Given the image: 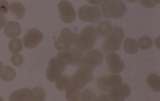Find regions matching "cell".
Masks as SVG:
<instances>
[{
    "label": "cell",
    "instance_id": "obj_1",
    "mask_svg": "<svg viewBox=\"0 0 160 101\" xmlns=\"http://www.w3.org/2000/svg\"><path fill=\"white\" fill-rule=\"evenodd\" d=\"M103 17L107 19H118L125 14L127 7L122 0H105L101 6Z\"/></svg>",
    "mask_w": 160,
    "mask_h": 101
},
{
    "label": "cell",
    "instance_id": "obj_2",
    "mask_svg": "<svg viewBox=\"0 0 160 101\" xmlns=\"http://www.w3.org/2000/svg\"><path fill=\"white\" fill-rule=\"evenodd\" d=\"M97 38L95 28L92 26H87L82 31L75 46L80 51H88L93 47Z\"/></svg>",
    "mask_w": 160,
    "mask_h": 101
},
{
    "label": "cell",
    "instance_id": "obj_3",
    "mask_svg": "<svg viewBox=\"0 0 160 101\" xmlns=\"http://www.w3.org/2000/svg\"><path fill=\"white\" fill-rule=\"evenodd\" d=\"M124 37L123 29L119 26H114L110 34L103 41L102 48L103 50L108 52L118 50L121 48Z\"/></svg>",
    "mask_w": 160,
    "mask_h": 101
},
{
    "label": "cell",
    "instance_id": "obj_4",
    "mask_svg": "<svg viewBox=\"0 0 160 101\" xmlns=\"http://www.w3.org/2000/svg\"><path fill=\"white\" fill-rule=\"evenodd\" d=\"M92 70L84 66H80L70 78L71 86L79 89L84 87L92 79Z\"/></svg>",
    "mask_w": 160,
    "mask_h": 101
},
{
    "label": "cell",
    "instance_id": "obj_5",
    "mask_svg": "<svg viewBox=\"0 0 160 101\" xmlns=\"http://www.w3.org/2000/svg\"><path fill=\"white\" fill-rule=\"evenodd\" d=\"M78 37V34L72 32L68 29L64 28L55 42V47L58 50L71 49L72 46L75 45Z\"/></svg>",
    "mask_w": 160,
    "mask_h": 101
},
{
    "label": "cell",
    "instance_id": "obj_6",
    "mask_svg": "<svg viewBox=\"0 0 160 101\" xmlns=\"http://www.w3.org/2000/svg\"><path fill=\"white\" fill-rule=\"evenodd\" d=\"M78 14L81 20L92 24L97 23L102 17L101 12L97 7L84 6L79 9Z\"/></svg>",
    "mask_w": 160,
    "mask_h": 101
},
{
    "label": "cell",
    "instance_id": "obj_7",
    "mask_svg": "<svg viewBox=\"0 0 160 101\" xmlns=\"http://www.w3.org/2000/svg\"><path fill=\"white\" fill-rule=\"evenodd\" d=\"M104 59V55L100 50L93 49L89 51L82 58L80 63V65L92 70L101 65Z\"/></svg>",
    "mask_w": 160,
    "mask_h": 101
},
{
    "label": "cell",
    "instance_id": "obj_8",
    "mask_svg": "<svg viewBox=\"0 0 160 101\" xmlns=\"http://www.w3.org/2000/svg\"><path fill=\"white\" fill-rule=\"evenodd\" d=\"M122 78L119 75L116 74L105 75L98 78L97 84L100 89L107 92L122 83Z\"/></svg>",
    "mask_w": 160,
    "mask_h": 101
},
{
    "label": "cell",
    "instance_id": "obj_9",
    "mask_svg": "<svg viewBox=\"0 0 160 101\" xmlns=\"http://www.w3.org/2000/svg\"><path fill=\"white\" fill-rule=\"evenodd\" d=\"M57 57L65 65H76L81 61L82 54L79 50L69 49L60 51L57 54Z\"/></svg>",
    "mask_w": 160,
    "mask_h": 101
},
{
    "label": "cell",
    "instance_id": "obj_10",
    "mask_svg": "<svg viewBox=\"0 0 160 101\" xmlns=\"http://www.w3.org/2000/svg\"><path fill=\"white\" fill-rule=\"evenodd\" d=\"M66 67V65L57 57L52 58L46 71L47 78L51 81L56 82L62 75Z\"/></svg>",
    "mask_w": 160,
    "mask_h": 101
},
{
    "label": "cell",
    "instance_id": "obj_11",
    "mask_svg": "<svg viewBox=\"0 0 160 101\" xmlns=\"http://www.w3.org/2000/svg\"><path fill=\"white\" fill-rule=\"evenodd\" d=\"M60 12V17L64 23H69L73 22L76 19L77 15L72 5L66 1L60 2L58 5Z\"/></svg>",
    "mask_w": 160,
    "mask_h": 101
},
{
    "label": "cell",
    "instance_id": "obj_12",
    "mask_svg": "<svg viewBox=\"0 0 160 101\" xmlns=\"http://www.w3.org/2000/svg\"><path fill=\"white\" fill-rule=\"evenodd\" d=\"M106 61L110 72L112 73H120L125 67V63L119 56L114 52L107 54L106 57Z\"/></svg>",
    "mask_w": 160,
    "mask_h": 101
},
{
    "label": "cell",
    "instance_id": "obj_13",
    "mask_svg": "<svg viewBox=\"0 0 160 101\" xmlns=\"http://www.w3.org/2000/svg\"><path fill=\"white\" fill-rule=\"evenodd\" d=\"M43 39L42 33L39 30L32 29L29 30L23 39L26 47L32 49L36 47Z\"/></svg>",
    "mask_w": 160,
    "mask_h": 101
},
{
    "label": "cell",
    "instance_id": "obj_14",
    "mask_svg": "<svg viewBox=\"0 0 160 101\" xmlns=\"http://www.w3.org/2000/svg\"><path fill=\"white\" fill-rule=\"evenodd\" d=\"M131 89L127 84L122 83L109 91V95L113 101H124L130 95Z\"/></svg>",
    "mask_w": 160,
    "mask_h": 101
},
{
    "label": "cell",
    "instance_id": "obj_15",
    "mask_svg": "<svg viewBox=\"0 0 160 101\" xmlns=\"http://www.w3.org/2000/svg\"><path fill=\"white\" fill-rule=\"evenodd\" d=\"M34 94L32 90L24 88L13 92L10 95L9 101H34Z\"/></svg>",
    "mask_w": 160,
    "mask_h": 101
},
{
    "label": "cell",
    "instance_id": "obj_16",
    "mask_svg": "<svg viewBox=\"0 0 160 101\" xmlns=\"http://www.w3.org/2000/svg\"><path fill=\"white\" fill-rule=\"evenodd\" d=\"M5 35L8 37L12 38L19 36L21 33V28L20 24L14 21H10L4 29Z\"/></svg>",
    "mask_w": 160,
    "mask_h": 101
},
{
    "label": "cell",
    "instance_id": "obj_17",
    "mask_svg": "<svg viewBox=\"0 0 160 101\" xmlns=\"http://www.w3.org/2000/svg\"><path fill=\"white\" fill-rule=\"evenodd\" d=\"M148 84L154 92L158 93L160 91V77L157 74L152 73L148 75L147 78Z\"/></svg>",
    "mask_w": 160,
    "mask_h": 101
},
{
    "label": "cell",
    "instance_id": "obj_18",
    "mask_svg": "<svg viewBox=\"0 0 160 101\" xmlns=\"http://www.w3.org/2000/svg\"><path fill=\"white\" fill-rule=\"evenodd\" d=\"M123 48L127 54L129 55L135 54L138 51V43L136 40L133 38H126L124 41Z\"/></svg>",
    "mask_w": 160,
    "mask_h": 101
},
{
    "label": "cell",
    "instance_id": "obj_19",
    "mask_svg": "<svg viewBox=\"0 0 160 101\" xmlns=\"http://www.w3.org/2000/svg\"><path fill=\"white\" fill-rule=\"evenodd\" d=\"M10 12L15 16L16 19H20L24 16L26 10L22 4L19 2H14L11 5Z\"/></svg>",
    "mask_w": 160,
    "mask_h": 101
},
{
    "label": "cell",
    "instance_id": "obj_20",
    "mask_svg": "<svg viewBox=\"0 0 160 101\" xmlns=\"http://www.w3.org/2000/svg\"><path fill=\"white\" fill-rule=\"evenodd\" d=\"M99 35L105 37L109 35L112 29L111 23L108 21H103L98 24L97 27Z\"/></svg>",
    "mask_w": 160,
    "mask_h": 101
},
{
    "label": "cell",
    "instance_id": "obj_21",
    "mask_svg": "<svg viewBox=\"0 0 160 101\" xmlns=\"http://www.w3.org/2000/svg\"><path fill=\"white\" fill-rule=\"evenodd\" d=\"M16 73L12 67L8 66H4V69L0 73V77L4 81L8 82L13 80L15 78Z\"/></svg>",
    "mask_w": 160,
    "mask_h": 101
},
{
    "label": "cell",
    "instance_id": "obj_22",
    "mask_svg": "<svg viewBox=\"0 0 160 101\" xmlns=\"http://www.w3.org/2000/svg\"><path fill=\"white\" fill-rule=\"evenodd\" d=\"M56 82L57 88L61 91L67 90L71 86L70 79L65 75H61Z\"/></svg>",
    "mask_w": 160,
    "mask_h": 101
},
{
    "label": "cell",
    "instance_id": "obj_23",
    "mask_svg": "<svg viewBox=\"0 0 160 101\" xmlns=\"http://www.w3.org/2000/svg\"><path fill=\"white\" fill-rule=\"evenodd\" d=\"M9 46L11 52L14 54H18L22 49V41L18 38H15L12 39L9 42Z\"/></svg>",
    "mask_w": 160,
    "mask_h": 101
},
{
    "label": "cell",
    "instance_id": "obj_24",
    "mask_svg": "<svg viewBox=\"0 0 160 101\" xmlns=\"http://www.w3.org/2000/svg\"><path fill=\"white\" fill-rule=\"evenodd\" d=\"M138 46L142 50H147L150 49L152 46L153 42L150 37L144 36L139 38L138 41Z\"/></svg>",
    "mask_w": 160,
    "mask_h": 101
},
{
    "label": "cell",
    "instance_id": "obj_25",
    "mask_svg": "<svg viewBox=\"0 0 160 101\" xmlns=\"http://www.w3.org/2000/svg\"><path fill=\"white\" fill-rule=\"evenodd\" d=\"M66 97L69 101H78L80 97L79 89L72 86H70L66 91Z\"/></svg>",
    "mask_w": 160,
    "mask_h": 101
},
{
    "label": "cell",
    "instance_id": "obj_26",
    "mask_svg": "<svg viewBox=\"0 0 160 101\" xmlns=\"http://www.w3.org/2000/svg\"><path fill=\"white\" fill-rule=\"evenodd\" d=\"M80 98L81 101H93L95 100L96 94L92 90L86 89L80 94Z\"/></svg>",
    "mask_w": 160,
    "mask_h": 101
},
{
    "label": "cell",
    "instance_id": "obj_27",
    "mask_svg": "<svg viewBox=\"0 0 160 101\" xmlns=\"http://www.w3.org/2000/svg\"><path fill=\"white\" fill-rule=\"evenodd\" d=\"M34 94V101H44L46 93L44 89L40 87H37L32 89Z\"/></svg>",
    "mask_w": 160,
    "mask_h": 101
},
{
    "label": "cell",
    "instance_id": "obj_28",
    "mask_svg": "<svg viewBox=\"0 0 160 101\" xmlns=\"http://www.w3.org/2000/svg\"><path fill=\"white\" fill-rule=\"evenodd\" d=\"M11 61L14 65L18 67L22 65L24 61V58L21 55L16 54L12 56Z\"/></svg>",
    "mask_w": 160,
    "mask_h": 101
},
{
    "label": "cell",
    "instance_id": "obj_29",
    "mask_svg": "<svg viewBox=\"0 0 160 101\" xmlns=\"http://www.w3.org/2000/svg\"><path fill=\"white\" fill-rule=\"evenodd\" d=\"M9 4L7 1H0V15L3 16L7 14L9 11Z\"/></svg>",
    "mask_w": 160,
    "mask_h": 101
},
{
    "label": "cell",
    "instance_id": "obj_30",
    "mask_svg": "<svg viewBox=\"0 0 160 101\" xmlns=\"http://www.w3.org/2000/svg\"><path fill=\"white\" fill-rule=\"evenodd\" d=\"M140 2L143 7L148 9L153 8L157 6L153 0H140Z\"/></svg>",
    "mask_w": 160,
    "mask_h": 101
},
{
    "label": "cell",
    "instance_id": "obj_31",
    "mask_svg": "<svg viewBox=\"0 0 160 101\" xmlns=\"http://www.w3.org/2000/svg\"><path fill=\"white\" fill-rule=\"evenodd\" d=\"M8 22L7 19L5 17L0 15V29L5 27Z\"/></svg>",
    "mask_w": 160,
    "mask_h": 101
},
{
    "label": "cell",
    "instance_id": "obj_32",
    "mask_svg": "<svg viewBox=\"0 0 160 101\" xmlns=\"http://www.w3.org/2000/svg\"><path fill=\"white\" fill-rule=\"evenodd\" d=\"M87 1L91 4L98 5L100 4L104 0H87Z\"/></svg>",
    "mask_w": 160,
    "mask_h": 101
},
{
    "label": "cell",
    "instance_id": "obj_33",
    "mask_svg": "<svg viewBox=\"0 0 160 101\" xmlns=\"http://www.w3.org/2000/svg\"><path fill=\"white\" fill-rule=\"evenodd\" d=\"M4 65L3 63L0 60V73H1L4 69Z\"/></svg>",
    "mask_w": 160,
    "mask_h": 101
},
{
    "label": "cell",
    "instance_id": "obj_34",
    "mask_svg": "<svg viewBox=\"0 0 160 101\" xmlns=\"http://www.w3.org/2000/svg\"><path fill=\"white\" fill-rule=\"evenodd\" d=\"M125 1L133 3L137 2L138 0H125Z\"/></svg>",
    "mask_w": 160,
    "mask_h": 101
},
{
    "label": "cell",
    "instance_id": "obj_35",
    "mask_svg": "<svg viewBox=\"0 0 160 101\" xmlns=\"http://www.w3.org/2000/svg\"><path fill=\"white\" fill-rule=\"evenodd\" d=\"M153 1L157 4H160V0H153Z\"/></svg>",
    "mask_w": 160,
    "mask_h": 101
},
{
    "label": "cell",
    "instance_id": "obj_36",
    "mask_svg": "<svg viewBox=\"0 0 160 101\" xmlns=\"http://www.w3.org/2000/svg\"><path fill=\"white\" fill-rule=\"evenodd\" d=\"M0 101H3V99L1 96H0Z\"/></svg>",
    "mask_w": 160,
    "mask_h": 101
}]
</instances>
